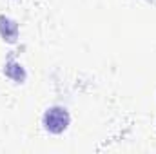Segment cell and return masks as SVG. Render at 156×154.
Masks as SVG:
<instances>
[{"instance_id":"6da1fadb","label":"cell","mask_w":156,"mask_h":154,"mask_svg":"<svg viewBox=\"0 0 156 154\" xmlns=\"http://www.w3.org/2000/svg\"><path fill=\"white\" fill-rule=\"evenodd\" d=\"M42 121H44V127H45L49 132H53V134H62V132L69 127L71 118H69L67 109H64V107H51V109H47V111L44 113Z\"/></svg>"},{"instance_id":"7a4b0ae2","label":"cell","mask_w":156,"mask_h":154,"mask_svg":"<svg viewBox=\"0 0 156 154\" xmlns=\"http://www.w3.org/2000/svg\"><path fill=\"white\" fill-rule=\"evenodd\" d=\"M0 35H2V38L5 40V42H9V44H13V42H16L18 38V24L15 22V20H11V18H7V16H0Z\"/></svg>"},{"instance_id":"3957f363","label":"cell","mask_w":156,"mask_h":154,"mask_svg":"<svg viewBox=\"0 0 156 154\" xmlns=\"http://www.w3.org/2000/svg\"><path fill=\"white\" fill-rule=\"evenodd\" d=\"M4 75L7 78H11L13 82H16V83H22V82L26 80V71H24V67H22L20 64L13 62V60H7V64H5V67H4Z\"/></svg>"}]
</instances>
